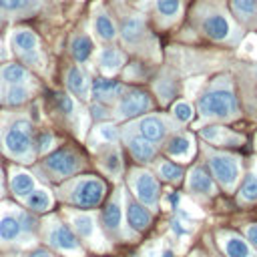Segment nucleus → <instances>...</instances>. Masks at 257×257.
I'll return each mask as SVG.
<instances>
[{"label": "nucleus", "mask_w": 257, "mask_h": 257, "mask_svg": "<svg viewBox=\"0 0 257 257\" xmlns=\"http://www.w3.org/2000/svg\"><path fill=\"white\" fill-rule=\"evenodd\" d=\"M0 58H2V50H0Z\"/></svg>", "instance_id": "de8ad7c7"}, {"label": "nucleus", "mask_w": 257, "mask_h": 257, "mask_svg": "<svg viewBox=\"0 0 257 257\" xmlns=\"http://www.w3.org/2000/svg\"><path fill=\"white\" fill-rule=\"evenodd\" d=\"M70 50H72V56H74L78 62H84V60L92 54V40H90L88 36L80 34V36H76V38L72 40Z\"/></svg>", "instance_id": "a878e982"}, {"label": "nucleus", "mask_w": 257, "mask_h": 257, "mask_svg": "<svg viewBox=\"0 0 257 257\" xmlns=\"http://www.w3.org/2000/svg\"><path fill=\"white\" fill-rule=\"evenodd\" d=\"M26 96H28V90H26L24 86L16 84V86H12V88L8 90L6 100H8V104H22V102L26 100Z\"/></svg>", "instance_id": "72a5a7b5"}, {"label": "nucleus", "mask_w": 257, "mask_h": 257, "mask_svg": "<svg viewBox=\"0 0 257 257\" xmlns=\"http://www.w3.org/2000/svg\"><path fill=\"white\" fill-rule=\"evenodd\" d=\"M201 26H203V32L213 40H227L231 36V24L221 12H209L203 18Z\"/></svg>", "instance_id": "9d476101"}, {"label": "nucleus", "mask_w": 257, "mask_h": 257, "mask_svg": "<svg viewBox=\"0 0 257 257\" xmlns=\"http://www.w3.org/2000/svg\"><path fill=\"white\" fill-rule=\"evenodd\" d=\"M92 94L96 96V100H116L124 94V86L118 80L96 78L92 80Z\"/></svg>", "instance_id": "4468645a"}, {"label": "nucleus", "mask_w": 257, "mask_h": 257, "mask_svg": "<svg viewBox=\"0 0 257 257\" xmlns=\"http://www.w3.org/2000/svg\"><path fill=\"white\" fill-rule=\"evenodd\" d=\"M104 165H106V169H108V173H120V157H118V153L116 151H110L106 157H104Z\"/></svg>", "instance_id": "c9c22d12"}, {"label": "nucleus", "mask_w": 257, "mask_h": 257, "mask_svg": "<svg viewBox=\"0 0 257 257\" xmlns=\"http://www.w3.org/2000/svg\"><path fill=\"white\" fill-rule=\"evenodd\" d=\"M12 42H14V46H16L26 58H34L32 54L36 52V46H38V38H36L34 32H30V30H18V32H14V36H12Z\"/></svg>", "instance_id": "6ab92c4d"}, {"label": "nucleus", "mask_w": 257, "mask_h": 257, "mask_svg": "<svg viewBox=\"0 0 257 257\" xmlns=\"http://www.w3.org/2000/svg\"><path fill=\"white\" fill-rule=\"evenodd\" d=\"M173 114H175V118L177 120H181V122H187V120H191V116H193V108H191V104L189 102H175L173 104Z\"/></svg>", "instance_id": "473e14b6"}, {"label": "nucleus", "mask_w": 257, "mask_h": 257, "mask_svg": "<svg viewBox=\"0 0 257 257\" xmlns=\"http://www.w3.org/2000/svg\"><path fill=\"white\" fill-rule=\"evenodd\" d=\"M151 108H153V100H151V96L145 90H141V88H128L118 98L116 114L120 118H133V116H139V114H143V112H147Z\"/></svg>", "instance_id": "20e7f679"}, {"label": "nucleus", "mask_w": 257, "mask_h": 257, "mask_svg": "<svg viewBox=\"0 0 257 257\" xmlns=\"http://www.w3.org/2000/svg\"><path fill=\"white\" fill-rule=\"evenodd\" d=\"M187 189L193 195H213L215 193V183H213L211 173L203 165L195 167L187 177Z\"/></svg>", "instance_id": "f8f14e48"}, {"label": "nucleus", "mask_w": 257, "mask_h": 257, "mask_svg": "<svg viewBox=\"0 0 257 257\" xmlns=\"http://www.w3.org/2000/svg\"><path fill=\"white\" fill-rule=\"evenodd\" d=\"M94 30L102 40H112L116 36V26H114L112 18L104 12H98L94 16Z\"/></svg>", "instance_id": "5701e85b"}, {"label": "nucleus", "mask_w": 257, "mask_h": 257, "mask_svg": "<svg viewBox=\"0 0 257 257\" xmlns=\"http://www.w3.org/2000/svg\"><path fill=\"white\" fill-rule=\"evenodd\" d=\"M66 84L72 90V94H76L80 98H86L88 96V78H86V74L78 66L68 68V72H66Z\"/></svg>", "instance_id": "a211bd4d"}, {"label": "nucleus", "mask_w": 257, "mask_h": 257, "mask_svg": "<svg viewBox=\"0 0 257 257\" xmlns=\"http://www.w3.org/2000/svg\"><path fill=\"white\" fill-rule=\"evenodd\" d=\"M50 203H52V199H50V195L44 189H34L28 195V207L34 209V211H38V213L46 211L50 207Z\"/></svg>", "instance_id": "c85d7f7f"}, {"label": "nucleus", "mask_w": 257, "mask_h": 257, "mask_svg": "<svg viewBox=\"0 0 257 257\" xmlns=\"http://www.w3.org/2000/svg\"><path fill=\"white\" fill-rule=\"evenodd\" d=\"M145 36V22L139 16L126 18L120 26V38L124 44H137Z\"/></svg>", "instance_id": "dca6fc26"}, {"label": "nucleus", "mask_w": 257, "mask_h": 257, "mask_svg": "<svg viewBox=\"0 0 257 257\" xmlns=\"http://www.w3.org/2000/svg\"><path fill=\"white\" fill-rule=\"evenodd\" d=\"M28 4V0H2V6L8 10H20Z\"/></svg>", "instance_id": "a19ab883"}, {"label": "nucleus", "mask_w": 257, "mask_h": 257, "mask_svg": "<svg viewBox=\"0 0 257 257\" xmlns=\"http://www.w3.org/2000/svg\"><path fill=\"white\" fill-rule=\"evenodd\" d=\"M201 137L205 141H209V143H215V145H219V143L233 145V143L239 141L235 135H231L229 131H225V126H205V128H201Z\"/></svg>", "instance_id": "4be33fe9"}, {"label": "nucleus", "mask_w": 257, "mask_h": 257, "mask_svg": "<svg viewBox=\"0 0 257 257\" xmlns=\"http://www.w3.org/2000/svg\"><path fill=\"white\" fill-rule=\"evenodd\" d=\"M207 163L213 171V177L225 187V189H233L235 183L239 181L241 175V167L239 161L227 153H209L207 151Z\"/></svg>", "instance_id": "f03ea898"}, {"label": "nucleus", "mask_w": 257, "mask_h": 257, "mask_svg": "<svg viewBox=\"0 0 257 257\" xmlns=\"http://www.w3.org/2000/svg\"><path fill=\"white\" fill-rule=\"evenodd\" d=\"M30 139H32L30 122L20 118V120L12 122V126L8 128V133L4 137V145L14 157H22L30 151Z\"/></svg>", "instance_id": "423d86ee"}, {"label": "nucleus", "mask_w": 257, "mask_h": 257, "mask_svg": "<svg viewBox=\"0 0 257 257\" xmlns=\"http://www.w3.org/2000/svg\"><path fill=\"white\" fill-rule=\"evenodd\" d=\"M98 64H100V68L104 72L112 74V72H116L124 64V56H122L120 50H116L112 46H106V48H102L98 52Z\"/></svg>", "instance_id": "f3484780"}, {"label": "nucleus", "mask_w": 257, "mask_h": 257, "mask_svg": "<svg viewBox=\"0 0 257 257\" xmlns=\"http://www.w3.org/2000/svg\"><path fill=\"white\" fill-rule=\"evenodd\" d=\"M90 110H92V116H94V118H104V116H106V110H104L100 104H94Z\"/></svg>", "instance_id": "37998d69"}, {"label": "nucleus", "mask_w": 257, "mask_h": 257, "mask_svg": "<svg viewBox=\"0 0 257 257\" xmlns=\"http://www.w3.org/2000/svg\"><path fill=\"white\" fill-rule=\"evenodd\" d=\"M169 201H171L173 205H175V203H179V195H177V193H173V195L169 197Z\"/></svg>", "instance_id": "a18cd8bd"}, {"label": "nucleus", "mask_w": 257, "mask_h": 257, "mask_svg": "<svg viewBox=\"0 0 257 257\" xmlns=\"http://www.w3.org/2000/svg\"><path fill=\"white\" fill-rule=\"evenodd\" d=\"M30 257H52L48 251H44V249H38V251H34Z\"/></svg>", "instance_id": "c03bdc74"}, {"label": "nucleus", "mask_w": 257, "mask_h": 257, "mask_svg": "<svg viewBox=\"0 0 257 257\" xmlns=\"http://www.w3.org/2000/svg\"><path fill=\"white\" fill-rule=\"evenodd\" d=\"M135 197L139 199V203H143L145 207H153L159 201V181L157 177H153L149 171H133V179H131Z\"/></svg>", "instance_id": "39448f33"}, {"label": "nucleus", "mask_w": 257, "mask_h": 257, "mask_svg": "<svg viewBox=\"0 0 257 257\" xmlns=\"http://www.w3.org/2000/svg\"><path fill=\"white\" fill-rule=\"evenodd\" d=\"M120 217H122L120 203H118V199H112V201L102 209V225H104V229L116 233V231L120 229Z\"/></svg>", "instance_id": "412c9836"}, {"label": "nucleus", "mask_w": 257, "mask_h": 257, "mask_svg": "<svg viewBox=\"0 0 257 257\" xmlns=\"http://www.w3.org/2000/svg\"><path fill=\"white\" fill-rule=\"evenodd\" d=\"M106 193V187L100 179L96 177H86V179H80L74 187H72V193H70V199L74 205H78L80 209H92L96 207L102 197Z\"/></svg>", "instance_id": "7ed1b4c3"}, {"label": "nucleus", "mask_w": 257, "mask_h": 257, "mask_svg": "<svg viewBox=\"0 0 257 257\" xmlns=\"http://www.w3.org/2000/svg\"><path fill=\"white\" fill-rule=\"evenodd\" d=\"M239 197L247 203H253L257 201V177L255 175H249L245 177L243 185H241V191H239Z\"/></svg>", "instance_id": "2f4dec72"}, {"label": "nucleus", "mask_w": 257, "mask_h": 257, "mask_svg": "<svg viewBox=\"0 0 257 257\" xmlns=\"http://www.w3.org/2000/svg\"><path fill=\"white\" fill-rule=\"evenodd\" d=\"M183 167L181 165H177V163H171V161H163L161 165H159V175H161V179H165V181H169V183H179L181 179H183Z\"/></svg>", "instance_id": "cd10ccee"}, {"label": "nucleus", "mask_w": 257, "mask_h": 257, "mask_svg": "<svg viewBox=\"0 0 257 257\" xmlns=\"http://www.w3.org/2000/svg\"><path fill=\"white\" fill-rule=\"evenodd\" d=\"M191 149H193V143L187 135H175L169 143H167V155L173 157V159H189L191 157Z\"/></svg>", "instance_id": "aec40b11"}, {"label": "nucleus", "mask_w": 257, "mask_h": 257, "mask_svg": "<svg viewBox=\"0 0 257 257\" xmlns=\"http://www.w3.org/2000/svg\"><path fill=\"white\" fill-rule=\"evenodd\" d=\"M126 145L131 149V155L139 161V163H149L155 159L157 151L151 145V141H147L143 135H128L126 137Z\"/></svg>", "instance_id": "2eb2a0df"}, {"label": "nucleus", "mask_w": 257, "mask_h": 257, "mask_svg": "<svg viewBox=\"0 0 257 257\" xmlns=\"http://www.w3.org/2000/svg\"><path fill=\"white\" fill-rule=\"evenodd\" d=\"M161 257H173V253H171V251H163Z\"/></svg>", "instance_id": "49530a36"}, {"label": "nucleus", "mask_w": 257, "mask_h": 257, "mask_svg": "<svg viewBox=\"0 0 257 257\" xmlns=\"http://www.w3.org/2000/svg\"><path fill=\"white\" fill-rule=\"evenodd\" d=\"M44 163H46V167H48L52 173H56V175H60V177H68V175H72V173L78 169V157H76L72 151H68V149L54 151L52 155L46 157Z\"/></svg>", "instance_id": "0eeeda50"}, {"label": "nucleus", "mask_w": 257, "mask_h": 257, "mask_svg": "<svg viewBox=\"0 0 257 257\" xmlns=\"http://www.w3.org/2000/svg\"><path fill=\"white\" fill-rule=\"evenodd\" d=\"M199 112L209 118H235L239 112L237 96L229 86H215L199 98Z\"/></svg>", "instance_id": "f257e3e1"}, {"label": "nucleus", "mask_w": 257, "mask_h": 257, "mask_svg": "<svg viewBox=\"0 0 257 257\" xmlns=\"http://www.w3.org/2000/svg\"><path fill=\"white\" fill-rule=\"evenodd\" d=\"M12 191L18 197H28L34 191V179L28 173H16L12 177Z\"/></svg>", "instance_id": "bb28decb"}, {"label": "nucleus", "mask_w": 257, "mask_h": 257, "mask_svg": "<svg viewBox=\"0 0 257 257\" xmlns=\"http://www.w3.org/2000/svg\"><path fill=\"white\" fill-rule=\"evenodd\" d=\"M72 225H74L76 233L80 237H84V239L86 237H92V233H94V219L90 215H74Z\"/></svg>", "instance_id": "c756f323"}, {"label": "nucleus", "mask_w": 257, "mask_h": 257, "mask_svg": "<svg viewBox=\"0 0 257 257\" xmlns=\"http://www.w3.org/2000/svg\"><path fill=\"white\" fill-rule=\"evenodd\" d=\"M231 10L241 20H253L257 16V0H231Z\"/></svg>", "instance_id": "393cba45"}, {"label": "nucleus", "mask_w": 257, "mask_h": 257, "mask_svg": "<svg viewBox=\"0 0 257 257\" xmlns=\"http://www.w3.org/2000/svg\"><path fill=\"white\" fill-rule=\"evenodd\" d=\"M98 131H100L102 139H104V141H108V143H112V141L116 139V128H114V126H110V124H104V126H100Z\"/></svg>", "instance_id": "ea45409f"}, {"label": "nucleus", "mask_w": 257, "mask_h": 257, "mask_svg": "<svg viewBox=\"0 0 257 257\" xmlns=\"http://www.w3.org/2000/svg\"><path fill=\"white\" fill-rule=\"evenodd\" d=\"M2 78H4L8 84L16 86V84H20V82L26 78V70H24L20 64H8V66H4V70H2Z\"/></svg>", "instance_id": "7c9ffc66"}, {"label": "nucleus", "mask_w": 257, "mask_h": 257, "mask_svg": "<svg viewBox=\"0 0 257 257\" xmlns=\"http://www.w3.org/2000/svg\"><path fill=\"white\" fill-rule=\"evenodd\" d=\"M52 135L50 133H40L38 135V139H36V151L38 153H44V151H48L50 147H52Z\"/></svg>", "instance_id": "e433bc0d"}, {"label": "nucleus", "mask_w": 257, "mask_h": 257, "mask_svg": "<svg viewBox=\"0 0 257 257\" xmlns=\"http://www.w3.org/2000/svg\"><path fill=\"white\" fill-rule=\"evenodd\" d=\"M126 223H128V227L131 229H135V231H145V229H149L151 227V223H153V213L143 205V203H139V201H135V199H126Z\"/></svg>", "instance_id": "9b49d317"}, {"label": "nucleus", "mask_w": 257, "mask_h": 257, "mask_svg": "<svg viewBox=\"0 0 257 257\" xmlns=\"http://www.w3.org/2000/svg\"><path fill=\"white\" fill-rule=\"evenodd\" d=\"M20 225H22V229L24 231H34V227H36V221H34V217H30L28 213H20Z\"/></svg>", "instance_id": "58836bf2"}, {"label": "nucleus", "mask_w": 257, "mask_h": 257, "mask_svg": "<svg viewBox=\"0 0 257 257\" xmlns=\"http://www.w3.org/2000/svg\"><path fill=\"white\" fill-rule=\"evenodd\" d=\"M169 126L165 122L163 116H157V114H149V116H143L139 120V135H143L147 141L151 143H159L165 139Z\"/></svg>", "instance_id": "ddd939ff"}, {"label": "nucleus", "mask_w": 257, "mask_h": 257, "mask_svg": "<svg viewBox=\"0 0 257 257\" xmlns=\"http://www.w3.org/2000/svg\"><path fill=\"white\" fill-rule=\"evenodd\" d=\"M22 231V225H20V219L14 217V215H4L0 219V239L4 241H14Z\"/></svg>", "instance_id": "b1692460"}, {"label": "nucleus", "mask_w": 257, "mask_h": 257, "mask_svg": "<svg viewBox=\"0 0 257 257\" xmlns=\"http://www.w3.org/2000/svg\"><path fill=\"white\" fill-rule=\"evenodd\" d=\"M245 233H247V239H249V243H251L253 247H257V223H255V225H249Z\"/></svg>", "instance_id": "79ce46f5"}, {"label": "nucleus", "mask_w": 257, "mask_h": 257, "mask_svg": "<svg viewBox=\"0 0 257 257\" xmlns=\"http://www.w3.org/2000/svg\"><path fill=\"white\" fill-rule=\"evenodd\" d=\"M48 241L52 247L64 251V253H80V243L76 235L66 227V225H56L48 233Z\"/></svg>", "instance_id": "1a4fd4ad"}, {"label": "nucleus", "mask_w": 257, "mask_h": 257, "mask_svg": "<svg viewBox=\"0 0 257 257\" xmlns=\"http://www.w3.org/2000/svg\"><path fill=\"white\" fill-rule=\"evenodd\" d=\"M181 2L179 0H157V10L163 16H175L179 12Z\"/></svg>", "instance_id": "f704fd0d"}, {"label": "nucleus", "mask_w": 257, "mask_h": 257, "mask_svg": "<svg viewBox=\"0 0 257 257\" xmlns=\"http://www.w3.org/2000/svg\"><path fill=\"white\" fill-rule=\"evenodd\" d=\"M56 102H58L60 110H62V112H66V114H70V112H72V108H74V104H72L70 96H66V94H56Z\"/></svg>", "instance_id": "4c0bfd02"}, {"label": "nucleus", "mask_w": 257, "mask_h": 257, "mask_svg": "<svg viewBox=\"0 0 257 257\" xmlns=\"http://www.w3.org/2000/svg\"><path fill=\"white\" fill-rule=\"evenodd\" d=\"M219 247L227 257H255L249 241L243 237L231 233V231H221L219 233Z\"/></svg>", "instance_id": "6e6552de"}]
</instances>
